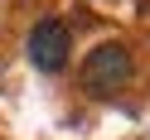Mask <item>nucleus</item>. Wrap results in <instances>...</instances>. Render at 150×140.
Here are the masks:
<instances>
[{
  "instance_id": "1",
  "label": "nucleus",
  "mask_w": 150,
  "mask_h": 140,
  "mask_svg": "<svg viewBox=\"0 0 150 140\" xmlns=\"http://www.w3.org/2000/svg\"><path fill=\"white\" fill-rule=\"evenodd\" d=\"M131 82V49L116 39L97 44V49L87 53V63H82V87L92 92V97H111L116 87H126Z\"/></svg>"
},
{
  "instance_id": "2",
  "label": "nucleus",
  "mask_w": 150,
  "mask_h": 140,
  "mask_svg": "<svg viewBox=\"0 0 150 140\" xmlns=\"http://www.w3.org/2000/svg\"><path fill=\"white\" fill-rule=\"evenodd\" d=\"M68 49H73L68 24H58V20H39L34 24V34H29V63L39 72H63L68 68Z\"/></svg>"
}]
</instances>
